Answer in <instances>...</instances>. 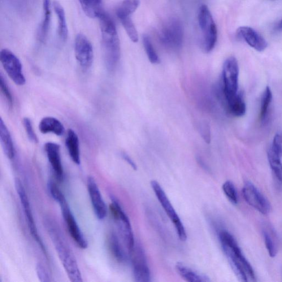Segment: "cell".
Listing matches in <instances>:
<instances>
[{
  "label": "cell",
  "instance_id": "cell-1",
  "mask_svg": "<svg viewBox=\"0 0 282 282\" xmlns=\"http://www.w3.org/2000/svg\"><path fill=\"white\" fill-rule=\"evenodd\" d=\"M219 239L225 257L238 279L242 282L255 281L253 268L242 254L236 239L223 230L219 233Z\"/></svg>",
  "mask_w": 282,
  "mask_h": 282
},
{
  "label": "cell",
  "instance_id": "cell-2",
  "mask_svg": "<svg viewBox=\"0 0 282 282\" xmlns=\"http://www.w3.org/2000/svg\"><path fill=\"white\" fill-rule=\"evenodd\" d=\"M45 226L69 279L72 282L83 281L75 256L58 224L54 220L47 218L45 220Z\"/></svg>",
  "mask_w": 282,
  "mask_h": 282
},
{
  "label": "cell",
  "instance_id": "cell-3",
  "mask_svg": "<svg viewBox=\"0 0 282 282\" xmlns=\"http://www.w3.org/2000/svg\"><path fill=\"white\" fill-rule=\"evenodd\" d=\"M99 19L102 32L104 62L108 70L113 71L118 66L121 57L118 33L113 21L105 12Z\"/></svg>",
  "mask_w": 282,
  "mask_h": 282
},
{
  "label": "cell",
  "instance_id": "cell-4",
  "mask_svg": "<svg viewBox=\"0 0 282 282\" xmlns=\"http://www.w3.org/2000/svg\"><path fill=\"white\" fill-rule=\"evenodd\" d=\"M151 186L160 205H162L168 217L171 219L174 225L177 236H178L180 240L185 241L187 239V234H186L184 225L182 223L179 215L177 214L174 208L172 205L162 186L157 181L154 180L152 181Z\"/></svg>",
  "mask_w": 282,
  "mask_h": 282
},
{
  "label": "cell",
  "instance_id": "cell-5",
  "mask_svg": "<svg viewBox=\"0 0 282 282\" xmlns=\"http://www.w3.org/2000/svg\"><path fill=\"white\" fill-rule=\"evenodd\" d=\"M223 94L225 102L238 93L239 65L235 57L228 58L223 64Z\"/></svg>",
  "mask_w": 282,
  "mask_h": 282
},
{
  "label": "cell",
  "instance_id": "cell-6",
  "mask_svg": "<svg viewBox=\"0 0 282 282\" xmlns=\"http://www.w3.org/2000/svg\"><path fill=\"white\" fill-rule=\"evenodd\" d=\"M110 210L112 218L118 225L121 235L123 238L130 253L133 250L135 242H134L131 225L128 217L125 213L119 202L114 197L112 198Z\"/></svg>",
  "mask_w": 282,
  "mask_h": 282
},
{
  "label": "cell",
  "instance_id": "cell-7",
  "mask_svg": "<svg viewBox=\"0 0 282 282\" xmlns=\"http://www.w3.org/2000/svg\"><path fill=\"white\" fill-rule=\"evenodd\" d=\"M160 37V41L167 48L179 50L183 43V25L178 20L172 19L164 26Z\"/></svg>",
  "mask_w": 282,
  "mask_h": 282
},
{
  "label": "cell",
  "instance_id": "cell-8",
  "mask_svg": "<svg viewBox=\"0 0 282 282\" xmlns=\"http://www.w3.org/2000/svg\"><path fill=\"white\" fill-rule=\"evenodd\" d=\"M0 61L7 75L16 85L25 84L22 65L14 53L8 49H2L0 53Z\"/></svg>",
  "mask_w": 282,
  "mask_h": 282
},
{
  "label": "cell",
  "instance_id": "cell-9",
  "mask_svg": "<svg viewBox=\"0 0 282 282\" xmlns=\"http://www.w3.org/2000/svg\"><path fill=\"white\" fill-rule=\"evenodd\" d=\"M242 194L246 202L260 213L264 215L270 213L271 208L270 202L252 183L246 182Z\"/></svg>",
  "mask_w": 282,
  "mask_h": 282
},
{
  "label": "cell",
  "instance_id": "cell-10",
  "mask_svg": "<svg viewBox=\"0 0 282 282\" xmlns=\"http://www.w3.org/2000/svg\"><path fill=\"white\" fill-rule=\"evenodd\" d=\"M131 257L134 280L137 282L151 281V272L147 262L146 255L142 247L134 245L130 253Z\"/></svg>",
  "mask_w": 282,
  "mask_h": 282
},
{
  "label": "cell",
  "instance_id": "cell-11",
  "mask_svg": "<svg viewBox=\"0 0 282 282\" xmlns=\"http://www.w3.org/2000/svg\"><path fill=\"white\" fill-rule=\"evenodd\" d=\"M15 187L17 194L20 197L22 205L26 219H27L28 228L30 233L34 239L37 241L39 245L41 247L43 251H45V247L43 245L39 236L36 223H35L31 207H30V202L27 193H26L25 188L21 181L17 178L15 179Z\"/></svg>",
  "mask_w": 282,
  "mask_h": 282
},
{
  "label": "cell",
  "instance_id": "cell-12",
  "mask_svg": "<svg viewBox=\"0 0 282 282\" xmlns=\"http://www.w3.org/2000/svg\"><path fill=\"white\" fill-rule=\"evenodd\" d=\"M75 56L78 63L84 70L92 66L94 53L92 44L84 34L80 33L76 37Z\"/></svg>",
  "mask_w": 282,
  "mask_h": 282
},
{
  "label": "cell",
  "instance_id": "cell-13",
  "mask_svg": "<svg viewBox=\"0 0 282 282\" xmlns=\"http://www.w3.org/2000/svg\"><path fill=\"white\" fill-rule=\"evenodd\" d=\"M62 209L64 218L66 223L68 232L70 234L73 241L76 242L79 248L86 249L88 247V243L83 233L81 231L79 225H78L76 219L69 209L67 201L60 204Z\"/></svg>",
  "mask_w": 282,
  "mask_h": 282
},
{
  "label": "cell",
  "instance_id": "cell-14",
  "mask_svg": "<svg viewBox=\"0 0 282 282\" xmlns=\"http://www.w3.org/2000/svg\"><path fill=\"white\" fill-rule=\"evenodd\" d=\"M87 188L94 213L99 219L103 220L107 216V207L96 181L93 177L90 176L88 178Z\"/></svg>",
  "mask_w": 282,
  "mask_h": 282
},
{
  "label": "cell",
  "instance_id": "cell-15",
  "mask_svg": "<svg viewBox=\"0 0 282 282\" xmlns=\"http://www.w3.org/2000/svg\"><path fill=\"white\" fill-rule=\"evenodd\" d=\"M44 150L56 178L63 181L64 174L60 145L54 142H47L44 145Z\"/></svg>",
  "mask_w": 282,
  "mask_h": 282
},
{
  "label": "cell",
  "instance_id": "cell-16",
  "mask_svg": "<svg viewBox=\"0 0 282 282\" xmlns=\"http://www.w3.org/2000/svg\"><path fill=\"white\" fill-rule=\"evenodd\" d=\"M237 36L259 52L263 51L268 46V43L264 38L253 28L249 27H241L239 28Z\"/></svg>",
  "mask_w": 282,
  "mask_h": 282
},
{
  "label": "cell",
  "instance_id": "cell-17",
  "mask_svg": "<svg viewBox=\"0 0 282 282\" xmlns=\"http://www.w3.org/2000/svg\"><path fill=\"white\" fill-rule=\"evenodd\" d=\"M65 145L72 161L80 165L81 157L79 139L77 133L72 129L68 130Z\"/></svg>",
  "mask_w": 282,
  "mask_h": 282
},
{
  "label": "cell",
  "instance_id": "cell-18",
  "mask_svg": "<svg viewBox=\"0 0 282 282\" xmlns=\"http://www.w3.org/2000/svg\"><path fill=\"white\" fill-rule=\"evenodd\" d=\"M39 129L43 134L53 133L58 136H63L65 133L63 124L53 117L43 118L39 125Z\"/></svg>",
  "mask_w": 282,
  "mask_h": 282
},
{
  "label": "cell",
  "instance_id": "cell-19",
  "mask_svg": "<svg viewBox=\"0 0 282 282\" xmlns=\"http://www.w3.org/2000/svg\"><path fill=\"white\" fill-rule=\"evenodd\" d=\"M0 140L7 157L12 159L15 155V150L9 130L2 118L0 120Z\"/></svg>",
  "mask_w": 282,
  "mask_h": 282
},
{
  "label": "cell",
  "instance_id": "cell-20",
  "mask_svg": "<svg viewBox=\"0 0 282 282\" xmlns=\"http://www.w3.org/2000/svg\"><path fill=\"white\" fill-rule=\"evenodd\" d=\"M43 18L38 33L39 41L45 43L49 32L51 23L50 0H43Z\"/></svg>",
  "mask_w": 282,
  "mask_h": 282
},
{
  "label": "cell",
  "instance_id": "cell-21",
  "mask_svg": "<svg viewBox=\"0 0 282 282\" xmlns=\"http://www.w3.org/2000/svg\"><path fill=\"white\" fill-rule=\"evenodd\" d=\"M175 270L179 276L185 281L189 282H210L209 278L200 274L193 269L186 266L183 263H177Z\"/></svg>",
  "mask_w": 282,
  "mask_h": 282
},
{
  "label": "cell",
  "instance_id": "cell-22",
  "mask_svg": "<svg viewBox=\"0 0 282 282\" xmlns=\"http://www.w3.org/2000/svg\"><path fill=\"white\" fill-rule=\"evenodd\" d=\"M108 247L112 257L119 263L127 261V256L126 255L122 246L115 233H111L108 238Z\"/></svg>",
  "mask_w": 282,
  "mask_h": 282
},
{
  "label": "cell",
  "instance_id": "cell-23",
  "mask_svg": "<svg viewBox=\"0 0 282 282\" xmlns=\"http://www.w3.org/2000/svg\"><path fill=\"white\" fill-rule=\"evenodd\" d=\"M82 10L91 19L99 18L104 11L102 0H79Z\"/></svg>",
  "mask_w": 282,
  "mask_h": 282
},
{
  "label": "cell",
  "instance_id": "cell-24",
  "mask_svg": "<svg viewBox=\"0 0 282 282\" xmlns=\"http://www.w3.org/2000/svg\"><path fill=\"white\" fill-rule=\"evenodd\" d=\"M225 103L229 112L233 116L241 117L245 114L246 104L241 93H238L235 97Z\"/></svg>",
  "mask_w": 282,
  "mask_h": 282
},
{
  "label": "cell",
  "instance_id": "cell-25",
  "mask_svg": "<svg viewBox=\"0 0 282 282\" xmlns=\"http://www.w3.org/2000/svg\"><path fill=\"white\" fill-rule=\"evenodd\" d=\"M267 157L272 171L276 179L281 184H282V163L281 160V155L277 153L271 146L267 151Z\"/></svg>",
  "mask_w": 282,
  "mask_h": 282
},
{
  "label": "cell",
  "instance_id": "cell-26",
  "mask_svg": "<svg viewBox=\"0 0 282 282\" xmlns=\"http://www.w3.org/2000/svg\"><path fill=\"white\" fill-rule=\"evenodd\" d=\"M262 235L269 255L274 258L278 253L277 237L274 231L270 227L265 226L262 229Z\"/></svg>",
  "mask_w": 282,
  "mask_h": 282
},
{
  "label": "cell",
  "instance_id": "cell-27",
  "mask_svg": "<svg viewBox=\"0 0 282 282\" xmlns=\"http://www.w3.org/2000/svg\"><path fill=\"white\" fill-rule=\"evenodd\" d=\"M53 6L58 19L59 37L61 40L65 42L68 36V29L65 11L63 6L58 1H54Z\"/></svg>",
  "mask_w": 282,
  "mask_h": 282
},
{
  "label": "cell",
  "instance_id": "cell-28",
  "mask_svg": "<svg viewBox=\"0 0 282 282\" xmlns=\"http://www.w3.org/2000/svg\"><path fill=\"white\" fill-rule=\"evenodd\" d=\"M140 0H124L116 9V15L119 19L130 17L140 6Z\"/></svg>",
  "mask_w": 282,
  "mask_h": 282
},
{
  "label": "cell",
  "instance_id": "cell-29",
  "mask_svg": "<svg viewBox=\"0 0 282 282\" xmlns=\"http://www.w3.org/2000/svg\"><path fill=\"white\" fill-rule=\"evenodd\" d=\"M198 23L203 33L209 29L215 23L209 8L206 5L199 8L198 15Z\"/></svg>",
  "mask_w": 282,
  "mask_h": 282
},
{
  "label": "cell",
  "instance_id": "cell-30",
  "mask_svg": "<svg viewBox=\"0 0 282 282\" xmlns=\"http://www.w3.org/2000/svg\"><path fill=\"white\" fill-rule=\"evenodd\" d=\"M272 93L269 87L264 90L261 101V110H260V118L261 123L264 124L268 118V110L272 101Z\"/></svg>",
  "mask_w": 282,
  "mask_h": 282
},
{
  "label": "cell",
  "instance_id": "cell-31",
  "mask_svg": "<svg viewBox=\"0 0 282 282\" xmlns=\"http://www.w3.org/2000/svg\"><path fill=\"white\" fill-rule=\"evenodd\" d=\"M217 28L216 25L208 32L203 33V49L206 53H209L214 49L217 41Z\"/></svg>",
  "mask_w": 282,
  "mask_h": 282
},
{
  "label": "cell",
  "instance_id": "cell-32",
  "mask_svg": "<svg viewBox=\"0 0 282 282\" xmlns=\"http://www.w3.org/2000/svg\"><path fill=\"white\" fill-rule=\"evenodd\" d=\"M120 20L130 40L133 43H137L138 41V33L131 17H124V18L121 19Z\"/></svg>",
  "mask_w": 282,
  "mask_h": 282
},
{
  "label": "cell",
  "instance_id": "cell-33",
  "mask_svg": "<svg viewBox=\"0 0 282 282\" xmlns=\"http://www.w3.org/2000/svg\"><path fill=\"white\" fill-rule=\"evenodd\" d=\"M143 43L146 53L150 62L152 64H158L160 63V59L159 56L154 48V47L152 44L150 38L149 36H144L143 37Z\"/></svg>",
  "mask_w": 282,
  "mask_h": 282
},
{
  "label": "cell",
  "instance_id": "cell-34",
  "mask_svg": "<svg viewBox=\"0 0 282 282\" xmlns=\"http://www.w3.org/2000/svg\"><path fill=\"white\" fill-rule=\"evenodd\" d=\"M223 193L229 201L237 205L238 203V196L235 186L232 181H227L222 186Z\"/></svg>",
  "mask_w": 282,
  "mask_h": 282
},
{
  "label": "cell",
  "instance_id": "cell-35",
  "mask_svg": "<svg viewBox=\"0 0 282 282\" xmlns=\"http://www.w3.org/2000/svg\"><path fill=\"white\" fill-rule=\"evenodd\" d=\"M48 190L52 197L59 204L66 201L64 195L54 182L50 181L48 183Z\"/></svg>",
  "mask_w": 282,
  "mask_h": 282
},
{
  "label": "cell",
  "instance_id": "cell-36",
  "mask_svg": "<svg viewBox=\"0 0 282 282\" xmlns=\"http://www.w3.org/2000/svg\"><path fill=\"white\" fill-rule=\"evenodd\" d=\"M23 125L26 133H27L29 140L34 143V144H37L38 138L36 133L34 132L32 121L29 118H25L23 119Z\"/></svg>",
  "mask_w": 282,
  "mask_h": 282
},
{
  "label": "cell",
  "instance_id": "cell-37",
  "mask_svg": "<svg viewBox=\"0 0 282 282\" xmlns=\"http://www.w3.org/2000/svg\"><path fill=\"white\" fill-rule=\"evenodd\" d=\"M0 87H1V92L6 98L8 106H9L10 108H12L13 106L12 95L9 88H8L6 82L5 80L4 79L2 74L1 75V78H0Z\"/></svg>",
  "mask_w": 282,
  "mask_h": 282
},
{
  "label": "cell",
  "instance_id": "cell-38",
  "mask_svg": "<svg viewBox=\"0 0 282 282\" xmlns=\"http://www.w3.org/2000/svg\"><path fill=\"white\" fill-rule=\"evenodd\" d=\"M199 131L203 140L210 144L211 140V129L209 124L206 121H203L199 126Z\"/></svg>",
  "mask_w": 282,
  "mask_h": 282
},
{
  "label": "cell",
  "instance_id": "cell-39",
  "mask_svg": "<svg viewBox=\"0 0 282 282\" xmlns=\"http://www.w3.org/2000/svg\"><path fill=\"white\" fill-rule=\"evenodd\" d=\"M36 272L39 279L43 282H48L51 281V277L49 273L47 272L45 267L43 264L38 263L36 266Z\"/></svg>",
  "mask_w": 282,
  "mask_h": 282
},
{
  "label": "cell",
  "instance_id": "cell-40",
  "mask_svg": "<svg viewBox=\"0 0 282 282\" xmlns=\"http://www.w3.org/2000/svg\"><path fill=\"white\" fill-rule=\"evenodd\" d=\"M273 150L280 155H282V132L279 131L275 134L271 145Z\"/></svg>",
  "mask_w": 282,
  "mask_h": 282
},
{
  "label": "cell",
  "instance_id": "cell-41",
  "mask_svg": "<svg viewBox=\"0 0 282 282\" xmlns=\"http://www.w3.org/2000/svg\"><path fill=\"white\" fill-rule=\"evenodd\" d=\"M121 157L131 167L133 170H137V166L136 164L127 153L124 152L121 153Z\"/></svg>",
  "mask_w": 282,
  "mask_h": 282
},
{
  "label": "cell",
  "instance_id": "cell-42",
  "mask_svg": "<svg viewBox=\"0 0 282 282\" xmlns=\"http://www.w3.org/2000/svg\"><path fill=\"white\" fill-rule=\"evenodd\" d=\"M279 28L282 29V20H281L279 23Z\"/></svg>",
  "mask_w": 282,
  "mask_h": 282
}]
</instances>
